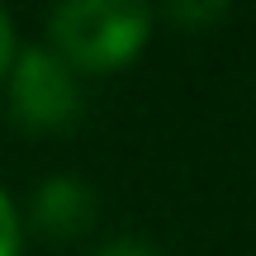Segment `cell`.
Instances as JSON below:
<instances>
[{
    "label": "cell",
    "instance_id": "obj_3",
    "mask_svg": "<svg viewBox=\"0 0 256 256\" xmlns=\"http://www.w3.org/2000/svg\"><path fill=\"white\" fill-rule=\"evenodd\" d=\"M95 223V190L76 176H48L34 190V228L52 242H72Z\"/></svg>",
    "mask_w": 256,
    "mask_h": 256
},
{
    "label": "cell",
    "instance_id": "obj_7",
    "mask_svg": "<svg viewBox=\"0 0 256 256\" xmlns=\"http://www.w3.org/2000/svg\"><path fill=\"white\" fill-rule=\"evenodd\" d=\"M19 48H14V24H10V14L0 10V81L10 76V66H14Z\"/></svg>",
    "mask_w": 256,
    "mask_h": 256
},
{
    "label": "cell",
    "instance_id": "obj_5",
    "mask_svg": "<svg viewBox=\"0 0 256 256\" xmlns=\"http://www.w3.org/2000/svg\"><path fill=\"white\" fill-rule=\"evenodd\" d=\"M228 5H166V19H180V24H209V19H223Z\"/></svg>",
    "mask_w": 256,
    "mask_h": 256
},
{
    "label": "cell",
    "instance_id": "obj_6",
    "mask_svg": "<svg viewBox=\"0 0 256 256\" xmlns=\"http://www.w3.org/2000/svg\"><path fill=\"white\" fill-rule=\"evenodd\" d=\"M95 256H162L152 247V242H142V238H114V242H104Z\"/></svg>",
    "mask_w": 256,
    "mask_h": 256
},
{
    "label": "cell",
    "instance_id": "obj_1",
    "mask_svg": "<svg viewBox=\"0 0 256 256\" xmlns=\"http://www.w3.org/2000/svg\"><path fill=\"white\" fill-rule=\"evenodd\" d=\"M152 38V10L133 0H66L48 14V43L72 72H114Z\"/></svg>",
    "mask_w": 256,
    "mask_h": 256
},
{
    "label": "cell",
    "instance_id": "obj_2",
    "mask_svg": "<svg viewBox=\"0 0 256 256\" xmlns=\"http://www.w3.org/2000/svg\"><path fill=\"white\" fill-rule=\"evenodd\" d=\"M5 104L14 124L34 133H57L81 114V81L52 48H24L5 76Z\"/></svg>",
    "mask_w": 256,
    "mask_h": 256
},
{
    "label": "cell",
    "instance_id": "obj_4",
    "mask_svg": "<svg viewBox=\"0 0 256 256\" xmlns=\"http://www.w3.org/2000/svg\"><path fill=\"white\" fill-rule=\"evenodd\" d=\"M0 256H19V218L5 190H0Z\"/></svg>",
    "mask_w": 256,
    "mask_h": 256
}]
</instances>
